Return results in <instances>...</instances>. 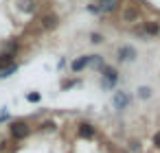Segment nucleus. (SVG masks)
Wrapping results in <instances>:
<instances>
[{
    "label": "nucleus",
    "mask_w": 160,
    "mask_h": 153,
    "mask_svg": "<svg viewBox=\"0 0 160 153\" xmlns=\"http://www.w3.org/2000/svg\"><path fill=\"white\" fill-rule=\"evenodd\" d=\"M118 59L121 61H127V59L132 61V59H136V50L132 46H121L118 48Z\"/></svg>",
    "instance_id": "39448f33"
},
{
    "label": "nucleus",
    "mask_w": 160,
    "mask_h": 153,
    "mask_svg": "<svg viewBox=\"0 0 160 153\" xmlns=\"http://www.w3.org/2000/svg\"><path fill=\"white\" fill-rule=\"evenodd\" d=\"M9 66H13V53L11 50H7V53L0 55V70H5Z\"/></svg>",
    "instance_id": "0eeeda50"
},
{
    "label": "nucleus",
    "mask_w": 160,
    "mask_h": 153,
    "mask_svg": "<svg viewBox=\"0 0 160 153\" xmlns=\"http://www.w3.org/2000/svg\"><path fill=\"white\" fill-rule=\"evenodd\" d=\"M33 9H35V2H33V0H24V2H22V11L31 13Z\"/></svg>",
    "instance_id": "ddd939ff"
},
{
    "label": "nucleus",
    "mask_w": 160,
    "mask_h": 153,
    "mask_svg": "<svg viewBox=\"0 0 160 153\" xmlns=\"http://www.w3.org/2000/svg\"><path fill=\"white\" fill-rule=\"evenodd\" d=\"M27 98H29L31 103H38V101H40V94H38V92H31V94H29Z\"/></svg>",
    "instance_id": "dca6fc26"
},
{
    "label": "nucleus",
    "mask_w": 160,
    "mask_h": 153,
    "mask_svg": "<svg viewBox=\"0 0 160 153\" xmlns=\"http://www.w3.org/2000/svg\"><path fill=\"white\" fill-rule=\"evenodd\" d=\"M79 136L81 138H92L94 136V127L92 125H79Z\"/></svg>",
    "instance_id": "9d476101"
},
{
    "label": "nucleus",
    "mask_w": 160,
    "mask_h": 153,
    "mask_svg": "<svg viewBox=\"0 0 160 153\" xmlns=\"http://www.w3.org/2000/svg\"><path fill=\"white\" fill-rule=\"evenodd\" d=\"M99 9L103 11V13H110V11H114V9H118V5H121V0H99Z\"/></svg>",
    "instance_id": "20e7f679"
},
{
    "label": "nucleus",
    "mask_w": 160,
    "mask_h": 153,
    "mask_svg": "<svg viewBox=\"0 0 160 153\" xmlns=\"http://www.w3.org/2000/svg\"><path fill=\"white\" fill-rule=\"evenodd\" d=\"M90 42H92V44H101V42H103V37H101L99 33H92V35H90Z\"/></svg>",
    "instance_id": "2eb2a0df"
},
{
    "label": "nucleus",
    "mask_w": 160,
    "mask_h": 153,
    "mask_svg": "<svg viewBox=\"0 0 160 153\" xmlns=\"http://www.w3.org/2000/svg\"><path fill=\"white\" fill-rule=\"evenodd\" d=\"M145 33H147V35H158V33H160L158 22H145Z\"/></svg>",
    "instance_id": "9b49d317"
},
{
    "label": "nucleus",
    "mask_w": 160,
    "mask_h": 153,
    "mask_svg": "<svg viewBox=\"0 0 160 153\" xmlns=\"http://www.w3.org/2000/svg\"><path fill=\"white\" fill-rule=\"evenodd\" d=\"M118 81V72L114 68H103V88H112Z\"/></svg>",
    "instance_id": "7ed1b4c3"
},
{
    "label": "nucleus",
    "mask_w": 160,
    "mask_h": 153,
    "mask_svg": "<svg viewBox=\"0 0 160 153\" xmlns=\"http://www.w3.org/2000/svg\"><path fill=\"white\" fill-rule=\"evenodd\" d=\"M57 22H59V18H57L55 13H48V16L42 18V29H55Z\"/></svg>",
    "instance_id": "423d86ee"
},
{
    "label": "nucleus",
    "mask_w": 160,
    "mask_h": 153,
    "mask_svg": "<svg viewBox=\"0 0 160 153\" xmlns=\"http://www.w3.org/2000/svg\"><path fill=\"white\" fill-rule=\"evenodd\" d=\"M11 136H13V138H18V140L27 138V136H29V125H27V122H22V120H16V122L11 125Z\"/></svg>",
    "instance_id": "f03ea898"
},
{
    "label": "nucleus",
    "mask_w": 160,
    "mask_h": 153,
    "mask_svg": "<svg viewBox=\"0 0 160 153\" xmlns=\"http://www.w3.org/2000/svg\"><path fill=\"white\" fill-rule=\"evenodd\" d=\"M138 96H140V98H149V96H151V90H149V88H140V90H138Z\"/></svg>",
    "instance_id": "4468645a"
},
{
    "label": "nucleus",
    "mask_w": 160,
    "mask_h": 153,
    "mask_svg": "<svg viewBox=\"0 0 160 153\" xmlns=\"http://www.w3.org/2000/svg\"><path fill=\"white\" fill-rule=\"evenodd\" d=\"M112 105H114L116 109H125V107L129 105V94L123 92V90L114 92V96H112Z\"/></svg>",
    "instance_id": "f257e3e1"
},
{
    "label": "nucleus",
    "mask_w": 160,
    "mask_h": 153,
    "mask_svg": "<svg viewBox=\"0 0 160 153\" xmlns=\"http://www.w3.org/2000/svg\"><path fill=\"white\" fill-rule=\"evenodd\" d=\"M88 64H90V55H86V57H79V59H75V61H72V70H75V72H77V70H83Z\"/></svg>",
    "instance_id": "1a4fd4ad"
},
{
    "label": "nucleus",
    "mask_w": 160,
    "mask_h": 153,
    "mask_svg": "<svg viewBox=\"0 0 160 153\" xmlns=\"http://www.w3.org/2000/svg\"><path fill=\"white\" fill-rule=\"evenodd\" d=\"M16 70H18V66L13 64V66H9V68H5V70H0V77H2V79H5V77H11V74H13Z\"/></svg>",
    "instance_id": "f8f14e48"
},
{
    "label": "nucleus",
    "mask_w": 160,
    "mask_h": 153,
    "mask_svg": "<svg viewBox=\"0 0 160 153\" xmlns=\"http://www.w3.org/2000/svg\"><path fill=\"white\" fill-rule=\"evenodd\" d=\"M88 9H90V11H92V13H101V9H99V5H97V2H94V5H90V7H88Z\"/></svg>",
    "instance_id": "f3484780"
},
{
    "label": "nucleus",
    "mask_w": 160,
    "mask_h": 153,
    "mask_svg": "<svg viewBox=\"0 0 160 153\" xmlns=\"http://www.w3.org/2000/svg\"><path fill=\"white\" fill-rule=\"evenodd\" d=\"M153 144H156V149H160V131L153 136Z\"/></svg>",
    "instance_id": "a211bd4d"
},
{
    "label": "nucleus",
    "mask_w": 160,
    "mask_h": 153,
    "mask_svg": "<svg viewBox=\"0 0 160 153\" xmlns=\"http://www.w3.org/2000/svg\"><path fill=\"white\" fill-rule=\"evenodd\" d=\"M2 149H5V140H2V138H0V151H2Z\"/></svg>",
    "instance_id": "6ab92c4d"
},
{
    "label": "nucleus",
    "mask_w": 160,
    "mask_h": 153,
    "mask_svg": "<svg viewBox=\"0 0 160 153\" xmlns=\"http://www.w3.org/2000/svg\"><path fill=\"white\" fill-rule=\"evenodd\" d=\"M136 18H138V9H136V7H127V9L123 11V20H125V22H134Z\"/></svg>",
    "instance_id": "6e6552de"
}]
</instances>
